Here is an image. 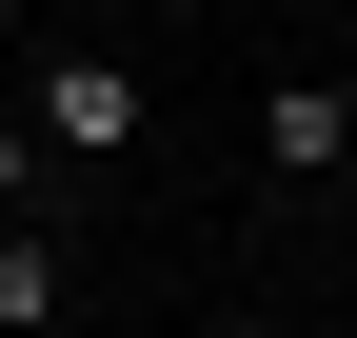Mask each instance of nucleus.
Here are the masks:
<instances>
[{"mask_svg": "<svg viewBox=\"0 0 357 338\" xmlns=\"http://www.w3.org/2000/svg\"><path fill=\"white\" fill-rule=\"evenodd\" d=\"M20 119H40V159H139V60H119V40H40L20 60Z\"/></svg>", "mask_w": 357, "mask_h": 338, "instance_id": "f257e3e1", "label": "nucleus"}, {"mask_svg": "<svg viewBox=\"0 0 357 338\" xmlns=\"http://www.w3.org/2000/svg\"><path fill=\"white\" fill-rule=\"evenodd\" d=\"M258 159H278V179L357 159V80H278V100H258Z\"/></svg>", "mask_w": 357, "mask_h": 338, "instance_id": "f03ea898", "label": "nucleus"}, {"mask_svg": "<svg viewBox=\"0 0 357 338\" xmlns=\"http://www.w3.org/2000/svg\"><path fill=\"white\" fill-rule=\"evenodd\" d=\"M60 299H79V259L40 219H0V338H60Z\"/></svg>", "mask_w": 357, "mask_h": 338, "instance_id": "7ed1b4c3", "label": "nucleus"}, {"mask_svg": "<svg viewBox=\"0 0 357 338\" xmlns=\"http://www.w3.org/2000/svg\"><path fill=\"white\" fill-rule=\"evenodd\" d=\"M20 199H40V119L0 100V219H20Z\"/></svg>", "mask_w": 357, "mask_h": 338, "instance_id": "20e7f679", "label": "nucleus"}, {"mask_svg": "<svg viewBox=\"0 0 357 338\" xmlns=\"http://www.w3.org/2000/svg\"><path fill=\"white\" fill-rule=\"evenodd\" d=\"M199 338H278V318H199Z\"/></svg>", "mask_w": 357, "mask_h": 338, "instance_id": "39448f33", "label": "nucleus"}]
</instances>
